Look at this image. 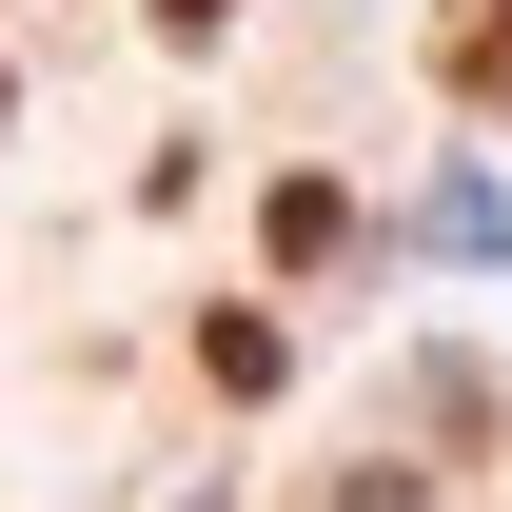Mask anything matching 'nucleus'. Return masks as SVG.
<instances>
[{
	"mask_svg": "<svg viewBox=\"0 0 512 512\" xmlns=\"http://www.w3.org/2000/svg\"><path fill=\"white\" fill-rule=\"evenodd\" d=\"M197 375H217V394H276V375H296V335H276V316H217V335H197Z\"/></svg>",
	"mask_w": 512,
	"mask_h": 512,
	"instance_id": "1",
	"label": "nucleus"
},
{
	"mask_svg": "<svg viewBox=\"0 0 512 512\" xmlns=\"http://www.w3.org/2000/svg\"><path fill=\"white\" fill-rule=\"evenodd\" d=\"M158 20H178V40H217V20H237V0H158Z\"/></svg>",
	"mask_w": 512,
	"mask_h": 512,
	"instance_id": "3",
	"label": "nucleus"
},
{
	"mask_svg": "<svg viewBox=\"0 0 512 512\" xmlns=\"http://www.w3.org/2000/svg\"><path fill=\"white\" fill-rule=\"evenodd\" d=\"M453 99H512V0H473V20H453Z\"/></svg>",
	"mask_w": 512,
	"mask_h": 512,
	"instance_id": "2",
	"label": "nucleus"
}]
</instances>
